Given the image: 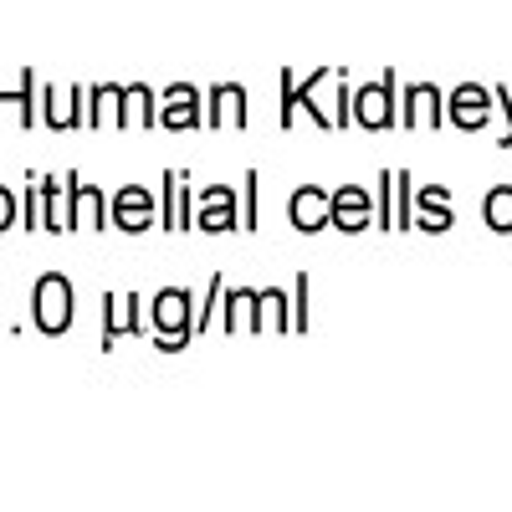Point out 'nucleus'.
Listing matches in <instances>:
<instances>
[{
  "instance_id": "423d86ee",
  "label": "nucleus",
  "mask_w": 512,
  "mask_h": 512,
  "mask_svg": "<svg viewBox=\"0 0 512 512\" xmlns=\"http://www.w3.org/2000/svg\"><path fill=\"white\" fill-rule=\"evenodd\" d=\"M333 221L344 226V231H359V226L369 221V195L354 190V185H349V190H338V195H333Z\"/></svg>"
},
{
  "instance_id": "f03ea898",
  "label": "nucleus",
  "mask_w": 512,
  "mask_h": 512,
  "mask_svg": "<svg viewBox=\"0 0 512 512\" xmlns=\"http://www.w3.org/2000/svg\"><path fill=\"white\" fill-rule=\"evenodd\" d=\"M108 216H113V226H118V231L134 236V231L154 226V195H149V190H139V185H128V190H118V195H113V210H108Z\"/></svg>"
},
{
  "instance_id": "39448f33",
  "label": "nucleus",
  "mask_w": 512,
  "mask_h": 512,
  "mask_svg": "<svg viewBox=\"0 0 512 512\" xmlns=\"http://www.w3.org/2000/svg\"><path fill=\"white\" fill-rule=\"evenodd\" d=\"M292 221L303 226V231H318L323 221H333L328 195H318V190H297V195H292Z\"/></svg>"
},
{
  "instance_id": "6e6552de",
  "label": "nucleus",
  "mask_w": 512,
  "mask_h": 512,
  "mask_svg": "<svg viewBox=\"0 0 512 512\" xmlns=\"http://www.w3.org/2000/svg\"><path fill=\"white\" fill-rule=\"evenodd\" d=\"M195 88H169V108H164V128H195Z\"/></svg>"
},
{
  "instance_id": "9b49d317",
  "label": "nucleus",
  "mask_w": 512,
  "mask_h": 512,
  "mask_svg": "<svg viewBox=\"0 0 512 512\" xmlns=\"http://www.w3.org/2000/svg\"><path fill=\"white\" fill-rule=\"evenodd\" d=\"M487 221H492V231H512V190L487 195Z\"/></svg>"
},
{
  "instance_id": "4468645a",
  "label": "nucleus",
  "mask_w": 512,
  "mask_h": 512,
  "mask_svg": "<svg viewBox=\"0 0 512 512\" xmlns=\"http://www.w3.org/2000/svg\"><path fill=\"white\" fill-rule=\"evenodd\" d=\"M11 221H16V195H11L6 185H0V231H6Z\"/></svg>"
},
{
  "instance_id": "f8f14e48",
  "label": "nucleus",
  "mask_w": 512,
  "mask_h": 512,
  "mask_svg": "<svg viewBox=\"0 0 512 512\" xmlns=\"http://www.w3.org/2000/svg\"><path fill=\"white\" fill-rule=\"evenodd\" d=\"M425 118L436 123V88H415V93H410V113H405V123H425Z\"/></svg>"
},
{
  "instance_id": "20e7f679",
  "label": "nucleus",
  "mask_w": 512,
  "mask_h": 512,
  "mask_svg": "<svg viewBox=\"0 0 512 512\" xmlns=\"http://www.w3.org/2000/svg\"><path fill=\"white\" fill-rule=\"evenodd\" d=\"M67 195H72V210H67V231H82V226H103V195L82 190L77 175L67 180Z\"/></svg>"
},
{
  "instance_id": "9d476101",
  "label": "nucleus",
  "mask_w": 512,
  "mask_h": 512,
  "mask_svg": "<svg viewBox=\"0 0 512 512\" xmlns=\"http://www.w3.org/2000/svg\"><path fill=\"white\" fill-rule=\"evenodd\" d=\"M205 205H210L205 216H200V226H205V231H221V226H231V195L210 190V195H205Z\"/></svg>"
},
{
  "instance_id": "1a4fd4ad",
  "label": "nucleus",
  "mask_w": 512,
  "mask_h": 512,
  "mask_svg": "<svg viewBox=\"0 0 512 512\" xmlns=\"http://www.w3.org/2000/svg\"><path fill=\"white\" fill-rule=\"evenodd\" d=\"M456 123H461V128H482V123H487V93L461 88V93H456Z\"/></svg>"
},
{
  "instance_id": "ddd939ff",
  "label": "nucleus",
  "mask_w": 512,
  "mask_h": 512,
  "mask_svg": "<svg viewBox=\"0 0 512 512\" xmlns=\"http://www.w3.org/2000/svg\"><path fill=\"white\" fill-rule=\"evenodd\" d=\"M216 108H221V118L231 113V123L241 128V88H221V93H216Z\"/></svg>"
},
{
  "instance_id": "f257e3e1",
  "label": "nucleus",
  "mask_w": 512,
  "mask_h": 512,
  "mask_svg": "<svg viewBox=\"0 0 512 512\" xmlns=\"http://www.w3.org/2000/svg\"><path fill=\"white\" fill-rule=\"evenodd\" d=\"M67 323H72V282L57 277V272H47V277L36 282V328L57 338Z\"/></svg>"
},
{
  "instance_id": "7ed1b4c3",
  "label": "nucleus",
  "mask_w": 512,
  "mask_h": 512,
  "mask_svg": "<svg viewBox=\"0 0 512 512\" xmlns=\"http://www.w3.org/2000/svg\"><path fill=\"white\" fill-rule=\"evenodd\" d=\"M154 328L164 333V349H175L180 333H190V297L185 292H159L154 297Z\"/></svg>"
},
{
  "instance_id": "0eeeda50",
  "label": "nucleus",
  "mask_w": 512,
  "mask_h": 512,
  "mask_svg": "<svg viewBox=\"0 0 512 512\" xmlns=\"http://www.w3.org/2000/svg\"><path fill=\"white\" fill-rule=\"evenodd\" d=\"M354 108H359L364 128H384V123H390V88H384V82H379V88H364L354 98Z\"/></svg>"
}]
</instances>
